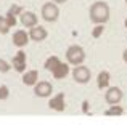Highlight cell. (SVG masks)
I'll list each match as a JSON object with an SVG mask.
<instances>
[{"mask_svg": "<svg viewBox=\"0 0 127 125\" xmlns=\"http://www.w3.org/2000/svg\"><path fill=\"white\" fill-rule=\"evenodd\" d=\"M11 42H13L15 47L24 48L26 45L29 43V34H28V31H24V29H18V31H15V34H13V37H11Z\"/></svg>", "mask_w": 127, "mask_h": 125, "instance_id": "11", "label": "cell"}, {"mask_svg": "<svg viewBox=\"0 0 127 125\" xmlns=\"http://www.w3.org/2000/svg\"><path fill=\"white\" fill-rule=\"evenodd\" d=\"M124 24H126V27H127V19H126V21H124Z\"/></svg>", "mask_w": 127, "mask_h": 125, "instance_id": "26", "label": "cell"}, {"mask_svg": "<svg viewBox=\"0 0 127 125\" xmlns=\"http://www.w3.org/2000/svg\"><path fill=\"white\" fill-rule=\"evenodd\" d=\"M124 114V107L119 106V104H111V106L108 107V109L105 111V116H122Z\"/></svg>", "mask_w": 127, "mask_h": 125, "instance_id": "16", "label": "cell"}, {"mask_svg": "<svg viewBox=\"0 0 127 125\" xmlns=\"http://www.w3.org/2000/svg\"><path fill=\"white\" fill-rule=\"evenodd\" d=\"M10 71H11V64H10L8 61L0 58V72H2V74H6V72H10Z\"/></svg>", "mask_w": 127, "mask_h": 125, "instance_id": "20", "label": "cell"}, {"mask_svg": "<svg viewBox=\"0 0 127 125\" xmlns=\"http://www.w3.org/2000/svg\"><path fill=\"white\" fill-rule=\"evenodd\" d=\"M89 103H87V101H84V107H82V109H84V112H89Z\"/></svg>", "mask_w": 127, "mask_h": 125, "instance_id": "25", "label": "cell"}, {"mask_svg": "<svg viewBox=\"0 0 127 125\" xmlns=\"http://www.w3.org/2000/svg\"><path fill=\"white\" fill-rule=\"evenodd\" d=\"M122 60H124V62L127 64V48H126L124 51H122Z\"/></svg>", "mask_w": 127, "mask_h": 125, "instance_id": "23", "label": "cell"}, {"mask_svg": "<svg viewBox=\"0 0 127 125\" xmlns=\"http://www.w3.org/2000/svg\"><path fill=\"white\" fill-rule=\"evenodd\" d=\"M89 16L93 24H106L111 18V8L106 2L98 0V2L92 3V6L89 10Z\"/></svg>", "mask_w": 127, "mask_h": 125, "instance_id": "1", "label": "cell"}, {"mask_svg": "<svg viewBox=\"0 0 127 125\" xmlns=\"http://www.w3.org/2000/svg\"><path fill=\"white\" fill-rule=\"evenodd\" d=\"M122 90L119 87H108L106 88V93H105V101L111 106V104H119L122 101Z\"/></svg>", "mask_w": 127, "mask_h": 125, "instance_id": "6", "label": "cell"}, {"mask_svg": "<svg viewBox=\"0 0 127 125\" xmlns=\"http://www.w3.org/2000/svg\"><path fill=\"white\" fill-rule=\"evenodd\" d=\"M10 29H11V27H10V24H8V21H6V18L0 15V34H2V35H6V34L10 32Z\"/></svg>", "mask_w": 127, "mask_h": 125, "instance_id": "17", "label": "cell"}, {"mask_svg": "<svg viewBox=\"0 0 127 125\" xmlns=\"http://www.w3.org/2000/svg\"><path fill=\"white\" fill-rule=\"evenodd\" d=\"M10 96V88L6 85H0V101H5Z\"/></svg>", "mask_w": 127, "mask_h": 125, "instance_id": "21", "label": "cell"}, {"mask_svg": "<svg viewBox=\"0 0 127 125\" xmlns=\"http://www.w3.org/2000/svg\"><path fill=\"white\" fill-rule=\"evenodd\" d=\"M5 18H6V21H8L10 27H15V26L18 24V21H16V16H10V15H5Z\"/></svg>", "mask_w": 127, "mask_h": 125, "instance_id": "22", "label": "cell"}, {"mask_svg": "<svg viewBox=\"0 0 127 125\" xmlns=\"http://www.w3.org/2000/svg\"><path fill=\"white\" fill-rule=\"evenodd\" d=\"M60 61H61V60H60L56 55H52V56H48V58L45 60V62H43V67H45L48 72H52L53 69L58 66V62H60Z\"/></svg>", "mask_w": 127, "mask_h": 125, "instance_id": "15", "label": "cell"}, {"mask_svg": "<svg viewBox=\"0 0 127 125\" xmlns=\"http://www.w3.org/2000/svg\"><path fill=\"white\" fill-rule=\"evenodd\" d=\"M66 62L69 66H77V64H84L85 61V50L81 45H71L66 50Z\"/></svg>", "mask_w": 127, "mask_h": 125, "instance_id": "2", "label": "cell"}, {"mask_svg": "<svg viewBox=\"0 0 127 125\" xmlns=\"http://www.w3.org/2000/svg\"><path fill=\"white\" fill-rule=\"evenodd\" d=\"M109 82H111V74L109 71H100L98 75H96V87L100 90H105V88L109 87Z\"/></svg>", "mask_w": 127, "mask_h": 125, "instance_id": "14", "label": "cell"}, {"mask_svg": "<svg viewBox=\"0 0 127 125\" xmlns=\"http://www.w3.org/2000/svg\"><path fill=\"white\" fill-rule=\"evenodd\" d=\"M52 2H55L56 5H61V3H66L68 0H52Z\"/></svg>", "mask_w": 127, "mask_h": 125, "instance_id": "24", "label": "cell"}, {"mask_svg": "<svg viewBox=\"0 0 127 125\" xmlns=\"http://www.w3.org/2000/svg\"><path fill=\"white\" fill-rule=\"evenodd\" d=\"M42 19L47 22H56L60 18V6L55 2H45L40 10Z\"/></svg>", "mask_w": 127, "mask_h": 125, "instance_id": "3", "label": "cell"}, {"mask_svg": "<svg viewBox=\"0 0 127 125\" xmlns=\"http://www.w3.org/2000/svg\"><path fill=\"white\" fill-rule=\"evenodd\" d=\"M28 34H29V40H32V42H43L48 37V31L43 26H39V24L32 26Z\"/></svg>", "mask_w": 127, "mask_h": 125, "instance_id": "10", "label": "cell"}, {"mask_svg": "<svg viewBox=\"0 0 127 125\" xmlns=\"http://www.w3.org/2000/svg\"><path fill=\"white\" fill-rule=\"evenodd\" d=\"M48 107L53 109V111H56V112H63V111L66 109V95L63 93V91H60V93H56L53 98H50Z\"/></svg>", "mask_w": 127, "mask_h": 125, "instance_id": "8", "label": "cell"}, {"mask_svg": "<svg viewBox=\"0 0 127 125\" xmlns=\"http://www.w3.org/2000/svg\"><path fill=\"white\" fill-rule=\"evenodd\" d=\"M11 67L15 69L16 72H24L26 69H28V56H26V53L23 50H19L18 53L13 56L11 60Z\"/></svg>", "mask_w": 127, "mask_h": 125, "instance_id": "7", "label": "cell"}, {"mask_svg": "<svg viewBox=\"0 0 127 125\" xmlns=\"http://www.w3.org/2000/svg\"><path fill=\"white\" fill-rule=\"evenodd\" d=\"M53 93V85L48 80H37L34 85V95L37 98H50Z\"/></svg>", "mask_w": 127, "mask_h": 125, "instance_id": "5", "label": "cell"}, {"mask_svg": "<svg viewBox=\"0 0 127 125\" xmlns=\"http://www.w3.org/2000/svg\"><path fill=\"white\" fill-rule=\"evenodd\" d=\"M68 74H69V64L66 61L64 62L60 61L58 66H56V67L52 71V75H53V79H55V80H63V79L68 77Z\"/></svg>", "mask_w": 127, "mask_h": 125, "instance_id": "12", "label": "cell"}, {"mask_svg": "<svg viewBox=\"0 0 127 125\" xmlns=\"http://www.w3.org/2000/svg\"><path fill=\"white\" fill-rule=\"evenodd\" d=\"M23 6L21 5H11L8 8V11H6V15H10V16H19V13L23 11Z\"/></svg>", "mask_w": 127, "mask_h": 125, "instance_id": "19", "label": "cell"}, {"mask_svg": "<svg viewBox=\"0 0 127 125\" xmlns=\"http://www.w3.org/2000/svg\"><path fill=\"white\" fill-rule=\"evenodd\" d=\"M126 3H127V0H126Z\"/></svg>", "mask_w": 127, "mask_h": 125, "instance_id": "27", "label": "cell"}, {"mask_svg": "<svg viewBox=\"0 0 127 125\" xmlns=\"http://www.w3.org/2000/svg\"><path fill=\"white\" fill-rule=\"evenodd\" d=\"M19 22H21L24 27L31 29L32 26L39 24V16L35 15L34 11H28V10H23V11L19 13Z\"/></svg>", "mask_w": 127, "mask_h": 125, "instance_id": "9", "label": "cell"}, {"mask_svg": "<svg viewBox=\"0 0 127 125\" xmlns=\"http://www.w3.org/2000/svg\"><path fill=\"white\" fill-rule=\"evenodd\" d=\"M72 79H74L76 83H81V85H85L90 82V79H92V72H90V69L87 67L84 64H77L74 66V69H72Z\"/></svg>", "mask_w": 127, "mask_h": 125, "instance_id": "4", "label": "cell"}, {"mask_svg": "<svg viewBox=\"0 0 127 125\" xmlns=\"http://www.w3.org/2000/svg\"><path fill=\"white\" fill-rule=\"evenodd\" d=\"M23 83L26 87H34L39 80V71L37 69H31V71H24L23 72Z\"/></svg>", "mask_w": 127, "mask_h": 125, "instance_id": "13", "label": "cell"}, {"mask_svg": "<svg viewBox=\"0 0 127 125\" xmlns=\"http://www.w3.org/2000/svg\"><path fill=\"white\" fill-rule=\"evenodd\" d=\"M103 32H105V24H95V27L92 29V37L93 39H100Z\"/></svg>", "mask_w": 127, "mask_h": 125, "instance_id": "18", "label": "cell"}]
</instances>
